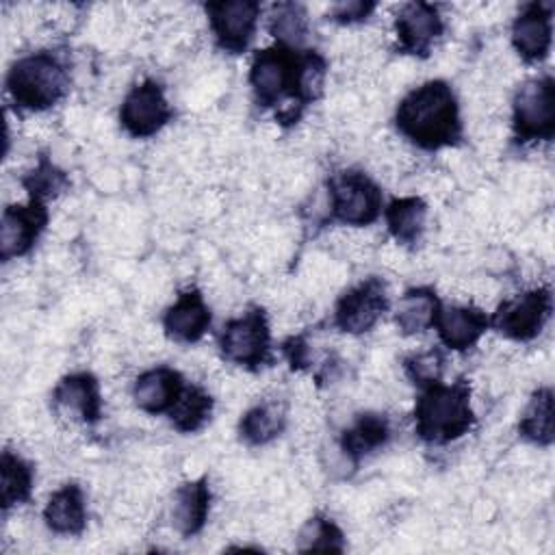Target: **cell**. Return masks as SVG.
Masks as SVG:
<instances>
[{
    "mask_svg": "<svg viewBox=\"0 0 555 555\" xmlns=\"http://www.w3.org/2000/svg\"><path fill=\"white\" fill-rule=\"evenodd\" d=\"M395 126L421 150L455 145L462 139V119L451 85L427 80L412 89L395 111Z\"/></svg>",
    "mask_w": 555,
    "mask_h": 555,
    "instance_id": "obj_2",
    "label": "cell"
},
{
    "mask_svg": "<svg viewBox=\"0 0 555 555\" xmlns=\"http://www.w3.org/2000/svg\"><path fill=\"white\" fill-rule=\"evenodd\" d=\"M173 111L165 98L163 87L156 80H143L134 85L121 102L119 124L134 139H147L160 132Z\"/></svg>",
    "mask_w": 555,
    "mask_h": 555,
    "instance_id": "obj_10",
    "label": "cell"
},
{
    "mask_svg": "<svg viewBox=\"0 0 555 555\" xmlns=\"http://www.w3.org/2000/svg\"><path fill=\"white\" fill-rule=\"evenodd\" d=\"M375 9V2H362V0H349V2H338L330 11V20L338 24H353L362 22L369 17V13Z\"/></svg>",
    "mask_w": 555,
    "mask_h": 555,
    "instance_id": "obj_32",
    "label": "cell"
},
{
    "mask_svg": "<svg viewBox=\"0 0 555 555\" xmlns=\"http://www.w3.org/2000/svg\"><path fill=\"white\" fill-rule=\"evenodd\" d=\"M553 310V297L548 286L525 291L512 299H505L490 317V325L512 340H533L546 325Z\"/></svg>",
    "mask_w": 555,
    "mask_h": 555,
    "instance_id": "obj_8",
    "label": "cell"
},
{
    "mask_svg": "<svg viewBox=\"0 0 555 555\" xmlns=\"http://www.w3.org/2000/svg\"><path fill=\"white\" fill-rule=\"evenodd\" d=\"M286 425V412L280 403H258L247 410L238 423L241 438L251 444L260 447L275 440Z\"/></svg>",
    "mask_w": 555,
    "mask_h": 555,
    "instance_id": "obj_24",
    "label": "cell"
},
{
    "mask_svg": "<svg viewBox=\"0 0 555 555\" xmlns=\"http://www.w3.org/2000/svg\"><path fill=\"white\" fill-rule=\"evenodd\" d=\"M43 520L59 535H80L87 527L85 492L78 483L61 486L43 507Z\"/></svg>",
    "mask_w": 555,
    "mask_h": 555,
    "instance_id": "obj_20",
    "label": "cell"
},
{
    "mask_svg": "<svg viewBox=\"0 0 555 555\" xmlns=\"http://www.w3.org/2000/svg\"><path fill=\"white\" fill-rule=\"evenodd\" d=\"M212 414V397L199 386H184L180 399L169 410L171 425L182 434L199 431Z\"/></svg>",
    "mask_w": 555,
    "mask_h": 555,
    "instance_id": "obj_27",
    "label": "cell"
},
{
    "mask_svg": "<svg viewBox=\"0 0 555 555\" xmlns=\"http://www.w3.org/2000/svg\"><path fill=\"white\" fill-rule=\"evenodd\" d=\"M434 327L444 347L453 351L470 349L490 327V317L475 306H440Z\"/></svg>",
    "mask_w": 555,
    "mask_h": 555,
    "instance_id": "obj_18",
    "label": "cell"
},
{
    "mask_svg": "<svg viewBox=\"0 0 555 555\" xmlns=\"http://www.w3.org/2000/svg\"><path fill=\"white\" fill-rule=\"evenodd\" d=\"M7 91L20 108L46 111L69 91V72L56 54L39 50L11 65Z\"/></svg>",
    "mask_w": 555,
    "mask_h": 555,
    "instance_id": "obj_4",
    "label": "cell"
},
{
    "mask_svg": "<svg viewBox=\"0 0 555 555\" xmlns=\"http://www.w3.org/2000/svg\"><path fill=\"white\" fill-rule=\"evenodd\" d=\"M548 2H529L522 7L512 24V43L518 56L527 63H540L546 59L553 39Z\"/></svg>",
    "mask_w": 555,
    "mask_h": 555,
    "instance_id": "obj_14",
    "label": "cell"
},
{
    "mask_svg": "<svg viewBox=\"0 0 555 555\" xmlns=\"http://www.w3.org/2000/svg\"><path fill=\"white\" fill-rule=\"evenodd\" d=\"M269 30L280 46L301 50L308 37V15L297 2H278L271 9Z\"/></svg>",
    "mask_w": 555,
    "mask_h": 555,
    "instance_id": "obj_28",
    "label": "cell"
},
{
    "mask_svg": "<svg viewBox=\"0 0 555 555\" xmlns=\"http://www.w3.org/2000/svg\"><path fill=\"white\" fill-rule=\"evenodd\" d=\"M210 325V308L197 288H186L163 317L165 334L176 343H197Z\"/></svg>",
    "mask_w": 555,
    "mask_h": 555,
    "instance_id": "obj_16",
    "label": "cell"
},
{
    "mask_svg": "<svg viewBox=\"0 0 555 555\" xmlns=\"http://www.w3.org/2000/svg\"><path fill=\"white\" fill-rule=\"evenodd\" d=\"M297 551H345V535L338 525L325 516H312L304 522L297 535Z\"/></svg>",
    "mask_w": 555,
    "mask_h": 555,
    "instance_id": "obj_29",
    "label": "cell"
},
{
    "mask_svg": "<svg viewBox=\"0 0 555 555\" xmlns=\"http://www.w3.org/2000/svg\"><path fill=\"white\" fill-rule=\"evenodd\" d=\"M332 219L345 225H369L382 212V191L362 171L347 169L330 178Z\"/></svg>",
    "mask_w": 555,
    "mask_h": 555,
    "instance_id": "obj_6",
    "label": "cell"
},
{
    "mask_svg": "<svg viewBox=\"0 0 555 555\" xmlns=\"http://www.w3.org/2000/svg\"><path fill=\"white\" fill-rule=\"evenodd\" d=\"M184 390L182 375L171 366H154L141 373L132 386V399L147 414H169Z\"/></svg>",
    "mask_w": 555,
    "mask_h": 555,
    "instance_id": "obj_17",
    "label": "cell"
},
{
    "mask_svg": "<svg viewBox=\"0 0 555 555\" xmlns=\"http://www.w3.org/2000/svg\"><path fill=\"white\" fill-rule=\"evenodd\" d=\"M388 438H390L388 418L377 412H364V414H358L353 425L343 431L340 447L347 457L358 462L360 457L384 447Z\"/></svg>",
    "mask_w": 555,
    "mask_h": 555,
    "instance_id": "obj_22",
    "label": "cell"
},
{
    "mask_svg": "<svg viewBox=\"0 0 555 555\" xmlns=\"http://www.w3.org/2000/svg\"><path fill=\"white\" fill-rule=\"evenodd\" d=\"M414 423L421 440L447 444L462 438L475 425L470 408V386L466 379L444 384L442 379L421 386L414 405Z\"/></svg>",
    "mask_w": 555,
    "mask_h": 555,
    "instance_id": "obj_3",
    "label": "cell"
},
{
    "mask_svg": "<svg viewBox=\"0 0 555 555\" xmlns=\"http://www.w3.org/2000/svg\"><path fill=\"white\" fill-rule=\"evenodd\" d=\"M221 356L238 366L258 371L269 362L271 332L262 308H249L243 317L230 319L219 338Z\"/></svg>",
    "mask_w": 555,
    "mask_h": 555,
    "instance_id": "obj_7",
    "label": "cell"
},
{
    "mask_svg": "<svg viewBox=\"0 0 555 555\" xmlns=\"http://www.w3.org/2000/svg\"><path fill=\"white\" fill-rule=\"evenodd\" d=\"M388 310V288L377 275H371L347 288L334 308V325L347 334L369 332Z\"/></svg>",
    "mask_w": 555,
    "mask_h": 555,
    "instance_id": "obj_9",
    "label": "cell"
},
{
    "mask_svg": "<svg viewBox=\"0 0 555 555\" xmlns=\"http://www.w3.org/2000/svg\"><path fill=\"white\" fill-rule=\"evenodd\" d=\"M206 13L217 46L230 54H241L249 46L260 17V4L254 0L208 2Z\"/></svg>",
    "mask_w": 555,
    "mask_h": 555,
    "instance_id": "obj_11",
    "label": "cell"
},
{
    "mask_svg": "<svg viewBox=\"0 0 555 555\" xmlns=\"http://www.w3.org/2000/svg\"><path fill=\"white\" fill-rule=\"evenodd\" d=\"M512 128L520 143L551 141L555 134V82L551 76L525 80L512 104Z\"/></svg>",
    "mask_w": 555,
    "mask_h": 555,
    "instance_id": "obj_5",
    "label": "cell"
},
{
    "mask_svg": "<svg viewBox=\"0 0 555 555\" xmlns=\"http://www.w3.org/2000/svg\"><path fill=\"white\" fill-rule=\"evenodd\" d=\"M33 466L17 453L13 451H2L0 460V501L2 509L7 512L9 507L17 503H26L33 492Z\"/></svg>",
    "mask_w": 555,
    "mask_h": 555,
    "instance_id": "obj_25",
    "label": "cell"
},
{
    "mask_svg": "<svg viewBox=\"0 0 555 555\" xmlns=\"http://www.w3.org/2000/svg\"><path fill=\"white\" fill-rule=\"evenodd\" d=\"M518 431L525 440L538 447L553 444V390L548 386L538 388L531 395L529 405L518 423Z\"/></svg>",
    "mask_w": 555,
    "mask_h": 555,
    "instance_id": "obj_26",
    "label": "cell"
},
{
    "mask_svg": "<svg viewBox=\"0 0 555 555\" xmlns=\"http://www.w3.org/2000/svg\"><path fill=\"white\" fill-rule=\"evenodd\" d=\"M325 72L327 63L319 52L275 43L254 54L249 85L258 106L278 108L282 104L278 121L293 124L323 93Z\"/></svg>",
    "mask_w": 555,
    "mask_h": 555,
    "instance_id": "obj_1",
    "label": "cell"
},
{
    "mask_svg": "<svg viewBox=\"0 0 555 555\" xmlns=\"http://www.w3.org/2000/svg\"><path fill=\"white\" fill-rule=\"evenodd\" d=\"M46 202L30 197L26 204L7 206L0 225V258L9 262L11 258L28 254L39 241L48 225Z\"/></svg>",
    "mask_w": 555,
    "mask_h": 555,
    "instance_id": "obj_12",
    "label": "cell"
},
{
    "mask_svg": "<svg viewBox=\"0 0 555 555\" xmlns=\"http://www.w3.org/2000/svg\"><path fill=\"white\" fill-rule=\"evenodd\" d=\"M52 403L59 412L80 418L82 423H98L102 416V397L95 375L87 371L65 375L52 392Z\"/></svg>",
    "mask_w": 555,
    "mask_h": 555,
    "instance_id": "obj_15",
    "label": "cell"
},
{
    "mask_svg": "<svg viewBox=\"0 0 555 555\" xmlns=\"http://www.w3.org/2000/svg\"><path fill=\"white\" fill-rule=\"evenodd\" d=\"M442 30V17L438 9L429 2H408L399 9L395 17L397 48L403 54L427 56Z\"/></svg>",
    "mask_w": 555,
    "mask_h": 555,
    "instance_id": "obj_13",
    "label": "cell"
},
{
    "mask_svg": "<svg viewBox=\"0 0 555 555\" xmlns=\"http://www.w3.org/2000/svg\"><path fill=\"white\" fill-rule=\"evenodd\" d=\"M384 215L392 238L401 245H414L425 230L427 204L416 195L397 197L386 206Z\"/></svg>",
    "mask_w": 555,
    "mask_h": 555,
    "instance_id": "obj_23",
    "label": "cell"
},
{
    "mask_svg": "<svg viewBox=\"0 0 555 555\" xmlns=\"http://www.w3.org/2000/svg\"><path fill=\"white\" fill-rule=\"evenodd\" d=\"M284 353L291 362L293 369H306L310 362V351H308V343L301 336H295L291 340L284 343Z\"/></svg>",
    "mask_w": 555,
    "mask_h": 555,
    "instance_id": "obj_33",
    "label": "cell"
},
{
    "mask_svg": "<svg viewBox=\"0 0 555 555\" xmlns=\"http://www.w3.org/2000/svg\"><path fill=\"white\" fill-rule=\"evenodd\" d=\"M403 366H405L408 377L421 388V386H425V384H429V382L440 379V373H442V356H440L438 349L421 351V353H414V356L405 358Z\"/></svg>",
    "mask_w": 555,
    "mask_h": 555,
    "instance_id": "obj_31",
    "label": "cell"
},
{
    "mask_svg": "<svg viewBox=\"0 0 555 555\" xmlns=\"http://www.w3.org/2000/svg\"><path fill=\"white\" fill-rule=\"evenodd\" d=\"M440 299L434 288L429 286H416L401 295L397 310H395V323L403 334H418L429 327H434L436 317L440 312Z\"/></svg>",
    "mask_w": 555,
    "mask_h": 555,
    "instance_id": "obj_21",
    "label": "cell"
},
{
    "mask_svg": "<svg viewBox=\"0 0 555 555\" xmlns=\"http://www.w3.org/2000/svg\"><path fill=\"white\" fill-rule=\"evenodd\" d=\"M208 512H210V488L204 477L195 481H184L182 486H178L171 503V522L182 538L197 535L208 520Z\"/></svg>",
    "mask_w": 555,
    "mask_h": 555,
    "instance_id": "obj_19",
    "label": "cell"
},
{
    "mask_svg": "<svg viewBox=\"0 0 555 555\" xmlns=\"http://www.w3.org/2000/svg\"><path fill=\"white\" fill-rule=\"evenodd\" d=\"M22 184L30 193V197L43 202L46 197L61 193L69 184V180H67L65 171H61L50 158L41 156L39 163L35 165V169L24 176Z\"/></svg>",
    "mask_w": 555,
    "mask_h": 555,
    "instance_id": "obj_30",
    "label": "cell"
}]
</instances>
